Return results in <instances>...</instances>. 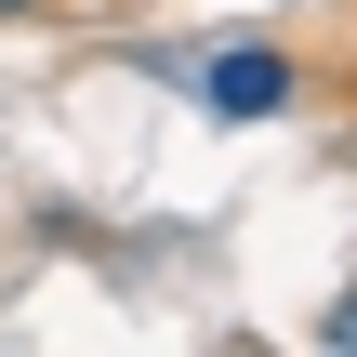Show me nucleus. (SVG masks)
I'll list each match as a JSON object with an SVG mask.
<instances>
[{"mask_svg":"<svg viewBox=\"0 0 357 357\" xmlns=\"http://www.w3.org/2000/svg\"><path fill=\"white\" fill-rule=\"evenodd\" d=\"M185 93H199V119H225V132H252V119H278V106H305V66H291L278 40H225V53H199V66H185Z\"/></svg>","mask_w":357,"mask_h":357,"instance_id":"f257e3e1","label":"nucleus"},{"mask_svg":"<svg viewBox=\"0 0 357 357\" xmlns=\"http://www.w3.org/2000/svg\"><path fill=\"white\" fill-rule=\"evenodd\" d=\"M318 344H331V357H357V291H331V305H318Z\"/></svg>","mask_w":357,"mask_h":357,"instance_id":"f03ea898","label":"nucleus"},{"mask_svg":"<svg viewBox=\"0 0 357 357\" xmlns=\"http://www.w3.org/2000/svg\"><path fill=\"white\" fill-rule=\"evenodd\" d=\"M40 13H66V0H0V26H40Z\"/></svg>","mask_w":357,"mask_h":357,"instance_id":"7ed1b4c3","label":"nucleus"},{"mask_svg":"<svg viewBox=\"0 0 357 357\" xmlns=\"http://www.w3.org/2000/svg\"><path fill=\"white\" fill-rule=\"evenodd\" d=\"M344 159H357V146H344Z\"/></svg>","mask_w":357,"mask_h":357,"instance_id":"20e7f679","label":"nucleus"}]
</instances>
